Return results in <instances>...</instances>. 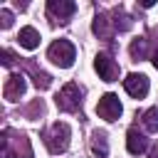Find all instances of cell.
I'll return each instance as SVG.
<instances>
[{"label": "cell", "instance_id": "6da1fadb", "mask_svg": "<svg viewBox=\"0 0 158 158\" xmlns=\"http://www.w3.org/2000/svg\"><path fill=\"white\" fill-rule=\"evenodd\" d=\"M47 57H49L57 67L67 69V67L74 64V59H77V49H74V44H72L69 40H54V42L49 44V49H47Z\"/></svg>", "mask_w": 158, "mask_h": 158}, {"label": "cell", "instance_id": "7a4b0ae2", "mask_svg": "<svg viewBox=\"0 0 158 158\" xmlns=\"http://www.w3.org/2000/svg\"><path fill=\"white\" fill-rule=\"evenodd\" d=\"M69 136H72V128L64 121H57V123H52L49 133L44 136V143L52 153H64L67 146H69Z\"/></svg>", "mask_w": 158, "mask_h": 158}, {"label": "cell", "instance_id": "3957f363", "mask_svg": "<svg viewBox=\"0 0 158 158\" xmlns=\"http://www.w3.org/2000/svg\"><path fill=\"white\" fill-rule=\"evenodd\" d=\"M57 106L62 111H77L81 106V89H79V84H74V81L64 84V89L57 94Z\"/></svg>", "mask_w": 158, "mask_h": 158}, {"label": "cell", "instance_id": "277c9868", "mask_svg": "<svg viewBox=\"0 0 158 158\" xmlns=\"http://www.w3.org/2000/svg\"><path fill=\"white\" fill-rule=\"evenodd\" d=\"M121 111H123V106H121V101H118V96L116 94H104L101 99H99V104H96V114L104 118V121H116L118 116H121Z\"/></svg>", "mask_w": 158, "mask_h": 158}, {"label": "cell", "instance_id": "5b68a950", "mask_svg": "<svg viewBox=\"0 0 158 158\" xmlns=\"http://www.w3.org/2000/svg\"><path fill=\"white\" fill-rule=\"evenodd\" d=\"M94 69L99 72V77L104 81H116V77H118V64L109 54H96L94 57Z\"/></svg>", "mask_w": 158, "mask_h": 158}, {"label": "cell", "instance_id": "8992f818", "mask_svg": "<svg viewBox=\"0 0 158 158\" xmlns=\"http://www.w3.org/2000/svg\"><path fill=\"white\" fill-rule=\"evenodd\" d=\"M123 89H126V94H131L133 99H143L146 94H148V77L146 74H128L126 79H123Z\"/></svg>", "mask_w": 158, "mask_h": 158}, {"label": "cell", "instance_id": "52a82bcc", "mask_svg": "<svg viewBox=\"0 0 158 158\" xmlns=\"http://www.w3.org/2000/svg\"><path fill=\"white\" fill-rule=\"evenodd\" d=\"M25 86H27V81H25V77H22V74H10V77H7V81H5L2 94H5V99H7V101H17V99L25 94Z\"/></svg>", "mask_w": 158, "mask_h": 158}, {"label": "cell", "instance_id": "ba28073f", "mask_svg": "<svg viewBox=\"0 0 158 158\" xmlns=\"http://www.w3.org/2000/svg\"><path fill=\"white\" fill-rule=\"evenodd\" d=\"M74 10H77V5H74L72 0H49V2H47V12H49L52 17H57V20L72 17Z\"/></svg>", "mask_w": 158, "mask_h": 158}, {"label": "cell", "instance_id": "9c48e42d", "mask_svg": "<svg viewBox=\"0 0 158 158\" xmlns=\"http://www.w3.org/2000/svg\"><path fill=\"white\" fill-rule=\"evenodd\" d=\"M17 42H20V47H25V49H37V47H40V32H37L35 27H22L20 35H17Z\"/></svg>", "mask_w": 158, "mask_h": 158}, {"label": "cell", "instance_id": "30bf717a", "mask_svg": "<svg viewBox=\"0 0 158 158\" xmlns=\"http://www.w3.org/2000/svg\"><path fill=\"white\" fill-rule=\"evenodd\" d=\"M126 148H128V153L141 156V153H146V138H143L136 128H131V131L126 133Z\"/></svg>", "mask_w": 158, "mask_h": 158}, {"label": "cell", "instance_id": "8fae6325", "mask_svg": "<svg viewBox=\"0 0 158 158\" xmlns=\"http://www.w3.org/2000/svg\"><path fill=\"white\" fill-rule=\"evenodd\" d=\"M91 151H94L99 158H106V153H109V146H106V136H104V133H94Z\"/></svg>", "mask_w": 158, "mask_h": 158}, {"label": "cell", "instance_id": "7c38bea8", "mask_svg": "<svg viewBox=\"0 0 158 158\" xmlns=\"http://www.w3.org/2000/svg\"><path fill=\"white\" fill-rule=\"evenodd\" d=\"M143 126H146L148 133H156V131H158V109H156V106L143 114Z\"/></svg>", "mask_w": 158, "mask_h": 158}, {"label": "cell", "instance_id": "4fadbf2b", "mask_svg": "<svg viewBox=\"0 0 158 158\" xmlns=\"http://www.w3.org/2000/svg\"><path fill=\"white\" fill-rule=\"evenodd\" d=\"M146 54V40H136L133 44H131V57L133 59H141Z\"/></svg>", "mask_w": 158, "mask_h": 158}, {"label": "cell", "instance_id": "5bb4252c", "mask_svg": "<svg viewBox=\"0 0 158 158\" xmlns=\"http://www.w3.org/2000/svg\"><path fill=\"white\" fill-rule=\"evenodd\" d=\"M49 84H52V77L49 74H44V72H37L35 74V86L37 89H47Z\"/></svg>", "mask_w": 158, "mask_h": 158}, {"label": "cell", "instance_id": "9a60e30c", "mask_svg": "<svg viewBox=\"0 0 158 158\" xmlns=\"http://www.w3.org/2000/svg\"><path fill=\"white\" fill-rule=\"evenodd\" d=\"M0 20H2V27H10V25H12V15H10V10H0Z\"/></svg>", "mask_w": 158, "mask_h": 158}, {"label": "cell", "instance_id": "2e32d148", "mask_svg": "<svg viewBox=\"0 0 158 158\" xmlns=\"http://www.w3.org/2000/svg\"><path fill=\"white\" fill-rule=\"evenodd\" d=\"M2 64H5V67H10V64H12V54H10L7 49H2Z\"/></svg>", "mask_w": 158, "mask_h": 158}, {"label": "cell", "instance_id": "e0dca14e", "mask_svg": "<svg viewBox=\"0 0 158 158\" xmlns=\"http://www.w3.org/2000/svg\"><path fill=\"white\" fill-rule=\"evenodd\" d=\"M153 67H156V69H158V49H156V52H153Z\"/></svg>", "mask_w": 158, "mask_h": 158}]
</instances>
